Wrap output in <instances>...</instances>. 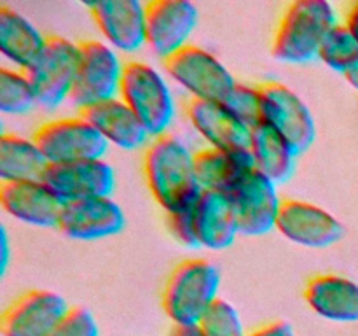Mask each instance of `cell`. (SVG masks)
I'll return each instance as SVG.
<instances>
[{
	"label": "cell",
	"mask_w": 358,
	"mask_h": 336,
	"mask_svg": "<svg viewBox=\"0 0 358 336\" xmlns=\"http://www.w3.org/2000/svg\"><path fill=\"white\" fill-rule=\"evenodd\" d=\"M345 79H346V83H348L350 86L353 88V90L358 91V63L355 66H353L352 70H350L348 74H346Z\"/></svg>",
	"instance_id": "36"
},
{
	"label": "cell",
	"mask_w": 358,
	"mask_h": 336,
	"mask_svg": "<svg viewBox=\"0 0 358 336\" xmlns=\"http://www.w3.org/2000/svg\"><path fill=\"white\" fill-rule=\"evenodd\" d=\"M308 307L331 322H358V284L348 276L324 273L308 280L304 287Z\"/></svg>",
	"instance_id": "20"
},
{
	"label": "cell",
	"mask_w": 358,
	"mask_h": 336,
	"mask_svg": "<svg viewBox=\"0 0 358 336\" xmlns=\"http://www.w3.org/2000/svg\"><path fill=\"white\" fill-rule=\"evenodd\" d=\"M147 46L161 59L187 48L198 28L199 10L189 0H152L145 4Z\"/></svg>",
	"instance_id": "11"
},
{
	"label": "cell",
	"mask_w": 358,
	"mask_h": 336,
	"mask_svg": "<svg viewBox=\"0 0 358 336\" xmlns=\"http://www.w3.org/2000/svg\"><path fill=\"white\" fill-rule=\"evenodd\" d=\"M199 328L205 336H247L240 312L224 298H219L206 310L199 321Z\"/></svg>",
	"instance_id": "28"
},
{
	"label": "cell",
	"mask_w": 358,
	"mask_h": 336,
	"mask_svg": "<svg viewBox=\"0 0 358 336\" xmlns=\"http://www.w3.org/2000/svg\"><path fill=\"white\" fill-rule=\"evenodd\" d=\"M79 69L70 102H73L79 111H84L119 97L126 63L121 59V55L103 41L90 38L79 42Z\"/></svg>",
	"instance_id": "7"
},
{
	"label": "cell",
	"mask_w": 358,
	"mask_h": 336,
	"mask_svg": "<svg viewBox=\"0 0 358 336\" xmlns=\"http://www.w3.org/2000/svg\"><path fill=\"white\" fill-rule=\"evenodd\" d=\"M318 59L334 72L346 76L358 63V42L345 23H338L322 44Z\"/></svg>",
	"instance_id": "27"
},
{
	"label": "cell",
	"mask_w": 358,
	"mask_h": 336,
	"mask_svg": "<svg viewBox=\"0 0 358 336\" xmlns=\"http://www.w3.org/2000/svg\"><path fill=\"white\" fill-rule=\"evenodd\" d=\"M224 104L250 128L261 122V90L259 86L236 83Z\"/></svg>",
	"instance_id": "29"
},
{
	"label": "cell",
	"mask_w": 358,
	"mask_h": 336,
	"mask_svg": "<svg viewBox=\"0 0 358 336\" xmlns=\"http://www.w3.org/2000/svg\"><path fill=\"white\" fill-rule=\"evenodd\" d=\"M247 336H296V331L287 321H273L247 332Z\"/></svg>",
	"instance_id": "32"
},
{
	"label": "cell",
	"mask_w": 358,
	"mask_h": 336,
	"mask_svg": "<svg viewBox=\"0 0 358 336\" xmlns=\"http://www.w3.org/2000/svg\"><path fill=\"white\" fill-rule=\"evenodd\" d=\"M220 272L205 258L178 262L164 282L161 307L173 326L199 324L203 315L219 300Z\"/></svg>",
	"instance_id": "3"
},
{
	"label": "cell",
	"mask_w": 358,
	"mask_h": 336,
	"mask_svg": "<svg viewBox=\"0 0 358 336\" xmlns=\"http://www.w3.org/2000/svg\"><path fill=\"white\" fill-rule=\"evenodd\" d=\"M119 98L135 112L152 139L170 133L177 104L166 77L156 66L140 59L126 62Z\"/></svg>",
	"instance_id": "4"
},
{
	"label": "cell",
	"mask_w": 358,
	"mask_h": 336,
	"mask_svg": "<svg viewBox=\"0 0 358 336\" xmlns=\"http://www.w3.org/2000/svg\"><path fill=\"white\" fill-rule=\"evenodd\" d=\"M0 252H2L0 265H2V272H6L7 262H9V240H7L6 227H2V237H0Z\"/></svg>",
	"instance_id": "35"
},
{
	"label": "cell",
	"mask_w": 358,
	"mask_h": 336,
	"mask_svg": "<svg viewBox=\"0 0 358 336\" xmlns=\"http://www.w3.org/2000/svg\"><path fill=\"white\" fill-rule=\"evenodd\" d=\"M80 115L87 119L94 126L98 133L103 136L108 146H115L124 150L145 149L152 136L142 125L135 112L121 100L101 102V104L79 111Z\"/></svg>",
	"instance_id": "19"
},
{
	"label": "cell",
	"mask_w": 358,
	"mask_h": 336,
	"mask_svg": "<svg viewBox=\"0 0 358 336\" xmlns=\"http://www.w3.org/2000/svg\"><path fill=\"white\" fill-rule=\"evenodd\" d=\"M49 336H100V328L87 308L70 307L55 331Z\"/></svg>",
	"instance_id": "30"
},
{
	"label": "cell",
	"mask_w": 358,
	"mask_h": 336,
	"mask_svg": "<svg viewBox=\"0 0 358 336\" xmlns=\"http://www.w3.org/2000/svg\"><path fill=\"white\" fill-rule=\"evenodd\" d=\"M69 310L65 298L55 290H27L3 310L0 318L2 335L49 336Z\"/></svg>",
	"instance_id": "14"
},
{
	"label": "cell",
	"mask_w": 358,
	"mask_h": 336,
	"mask_svg": "<svg viewBox=\"0 0 358 336\" xmlns=\"http://www.w3.org/2000/svg\"><path fill=\"white\" fill-rule=\"evenodd\" d=\"M185 118L196 133L213 149H248L252 128L231 112L224 102L189 100Z\"/></svg>",
	"instance_id": "17"
},
{
	"label": "cell",
	"mask_w": 358,
	"mask_h": 336,
	"mask_svg": "<svg viewBox=\"0 0 358 336\" xmlns=\"http://www.w3.org/2000/svg\"><path fill=\"white\" fill-rule=\"evenodd\" d=\"M34 140L49 164L105 160L108 144L84 115L45 121L35 130Z\"/></svg>",
	"instance_id": "8"
},
{
	"label": "cell",
	"mask_w": 358,
	"mask_h": 336,
	"mask_svg": "<svg viewBox=\"0 0 358 336\" xmlns=\"http://www.w3.org/2000/svg\"><path fill=\"white\" fill-rule=\"evenodd\" d=\"M105 44L119 55H133L147 46L145 4L138 0H96L87 4Z\"/></svg>",
	"instance_id": "12"
},
{
	"label": "cell",
	"mask_w": 358,
	"mask_h": 336,
	"mask_svg": "<svg viewBox=\"0 0 358 336\" xmlns=\"http://www.w3.org/2000/svg\"><path fill=\"white\" fill-rule=\"evenodd\" d=\"M126 226V216L112 196L63 203L58 230L79 241H94L115 237Z\"/></svg>",
	"instance_id": "15"
},
{
	"label": "cell",
	"mask_w": 358,
	"mask_h": 336,
	"mask_svg": "<svg viewBox=\"0 0 358 336\" xmlns=\"http://www.w3.org/2000/svg\"><path fill=\"white\" fill-rule=\"evenodd\" d=\"M0 203L13 219L34 227H58L63 206L44 181L2 182Z\"/></svg>",
	"instance_id": "18"
},
{
	"label": "cell",
	"mask_w": 358,
	"mask_h": 336,
	"mask_svg": "<svg viewBox=\"0 0 358 336\" xmlns=\"http://www.w3.org/2000/svg\"><path fill=\"white\" fill-rule=\"evenodd\" d=\"M163 69L192 100L226 102L238 83L213 52L194 44L163 59Z\"/></svg>",
	"instance_id": "5"
},
{
	"label": "cell",
	"mask_w": 358,
	"mask_h": 336,
	"mask_svg": "<svg viewBox=\"0 0 358 336\" xmlns=\"http://www.w3.org/2000/svg\"><path fill=\"white\" fill-rule=\"evenodd\" d=\"M275 230L292 244L310 248L331 247L345 234L338 217L304 200H283Z\"/></svg>",
	"instance_id": "13"
},
{
	"label": "cell",
	"mask_w": 358,
	"mask_h": 336,
	"mask_svg": "<svg viewBox=\"0 0 358 336\" xmlns=\"http://www.w3.org/2000/svg\"><path fill=\"white\" fill-rule=\"evenodd\" d=\"M142 168L150 195L166 216L192 209L203 195L194 153L171 133L150 140L143 149Z\"/></svg>",
	"instance_id": "1"
},
{
	"label": "cell",
	"mask_w": 358,
	"mask_h": 336,
	"mask_svg": "<svg viewBox=\"0 0 358 336\" xmlns=\"http://www.w3.org/2000/svg\"><path fill=\"white\" fill-rule=\"evenodd\" d=\"M45 46L48 35L24 14L9 6H0V52L14 69L28 72L41 58Z\"/></svg>",
	"instance_id": "22"
},
{
	"label": "cell",
	"mask_w": 358,
	"mask_h": 336,
	"mask_svg": "<svg viewBox=\"0 0 358 336\" xmlns=\"http://www.w3.org/2000/svg\"><path fill=\"white\" fill-rule=\"evenodd\" d=\"M196 177L203 191L229 196L241 181L255 170L248 149L222 150L205 147L194 153Z\"/></svg>",
	"instance_id": "21"
},
{
	"label": "cell",
	"mask_w": 358,
	"mask_h": 336,
	"mask_svg": "<svg viewBox=\"0 0 358 336\" xmlns=\"http://www.w3.org/2000/svg\"><path fill=\"white\" fill-rule=\"evenodd\" d=\"M38 105L37 93L24 70H0V111L7 115H27Z\"/></svg>",
	"instance_id": "26"
},
{
	"label": "cell",
	"mask_w": 358,
	"mask_h": 336,
	"mask_svg": "<svg viewBox=\"0 0 358 336\" xmlns=\"http://www.w3.org/2000/svg\"><path fill=\"white\" fill-rule=\"evenodd\" d=\"M248 150L254 160L255 170L271 178L276 186L289 182L296 174L299 154L285 136L268 125L259 122L252 128Z\"/></svg>",
	"instance_id": "24"
},
{
	"label": "cell",
	"mask_w": 358,
	"mask_h": 336,
	"mask_svg": "<svg viewBox=\"0 0 358 336\" xmlns=\"http://www.w3.org/2000/svg\"><path fill=\"white\" fill-rule=\"evenodd\" d=\"M49 163L37 142L17 133L0 136V178L2 182L42 181Z\"/></svg>",
	"instance_id": "25"
},
{
	"label": "cell",
	"mask_w": 358,
	"mask_h": 336,
	"mask_svg": "<svg viewBox=\"0 0 358 336\" xmlns=\"http://www.w3.org/2000/svg\"><path fill=\"white\" fill-rule=\"evenodd\" d=\"M194 227L199 248L222 251L238 238V226L227 195L203 191L194 205Z\"/></svg>",
	"instance_id": "23"
},
{
	"label": "cell",
	"mask_w": 358,
	"mask_h": 336,
	"mask_svg": "<svg viewBox=\"0 0 358 336\" xmlns=\"http://www.w3.org/2000/svg\"><path fill=\"white\" fill-rule=\"evenodd\" d=\"M338 23V13L327 0H297L289 4L273 37V58L296 65L313 62L318 58L329 31Z\"/></svg>",
	"instance_id": "2"
},
{
	"label": "cell",
	"mask_w": 358,
	"mask_h": 336,
	"mask_svg": "<svg viewBox=\"0 0 358 336\" xmlns=\"http://www.w3.org/2000/svg\"><path fill=\"white\" fill-rule=\"evenodd\" d=\"M170 336H205V335H203L199 324H189V326H173V328H171Z\"/></svg>",
	"instance_id": "34"
},
{
	"label": "cell",
	"mask_w": 358,
	"mask_h": 336,
	"mask_svg": "<svg viewBox=\"0 0 358 336\" xmlns=\"http://www.w3.org/2000/svg\"><path fill=\"white\" fill-rule=\"evenodd\" d=\"M166 224L171 237H173L178 244L189 248H199L194 227V206L187 210H182V212L168 214Z\"/></svg>",
	"instance_id": "31"
},
{
	"label": "cell",
	"mask_w": 358,
	"mask_h": 336,
	"mask_svg": "<svg viewBox=\"0 0 358 336\" xmlns=\"http://www.w3.org/2000/svg\"><path fill=\"white\" fill-rule=\"evenodd\" d=\"M343 23L346 24V28L352 31L353 37H355L357 42H358V2L353 4V6L350 7Z\"/></svg>",
	"instance_id": "33"
},
{
	"label": "cell",
	"mask_w": 358,
	"mask_h": 336,
	"mask_svg": "<svg viewBox=\"0 0 358 336\" xmlns=\"http://www.w3.org/2000/svg\"><path fill=\"white\" fill-rule=\"evenodd\" d=\"M42 181L62 203L112 196L115 172L108 161L87 160L65 164H49Z\"/></svg>",
	"instance_id": "16"
},
{
	"label": "cell",
	"mask_w": 358,
	"mask_h": 336,
	"mask_svg": "<svg viewBox=\"0 0 358 336\" xmlns=\"http://www.w3.org/2000/svg\"><path fill=\"white\" fill-rule=\"evenodd\" d=\"M79 58V42L62 35H49L44 52L27 72L37 93L38 107L55 111L66 100H72Z\"/></svg>",
	"instance_id": "6"
},
{
	"label": "cell",
	"mask_w": 358,
	"mask_h": 336,
	"mask_svg": "<svg viewBox=\"0 0 358 336\" xmlns=\"http://www.w3.org/2000/svg\"><path fill=\"white\" fill-rule=\"evenodd\" d=\"M261 90V122L285 136L297 154H303L317 139V125L306 102L287 84L268 80Z\"/></svg>",
	"instance_id": "9"
},
{
	"label": "cell",
	"mask_w": 358,
	"mask_h": 336,
	"mask_svg": "<svg viewBox=\"0 0 358 336\" xmlns=\"http://www.w3.org/2000/svg\"><path fill=\"white\" fill-rule=\"evenodd\" d=\"M229 200L240 234L262 237L276 227L283 200L278 186L261 172L252 170L231 192Z\"/></svg>",
	"instance_id": "10"
}]
</instances>
